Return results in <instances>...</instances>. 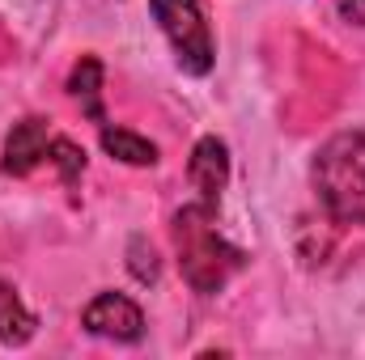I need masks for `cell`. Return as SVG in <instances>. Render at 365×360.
Returning a JSON list of instances; mask_svg holds the SVG:
<instances>
[{"label": "cell", "instance_id": "6da1fadb", "mask_svg": "<svg viewBox=\"0 0 365 360\" xmlns=\"http://www.w3.org/2000/svg\"><path fill=\"white\" fill-rule=\"evenodd\" d=\"M175 250H179V268H182V280L212 297L230 284V275H238L247 255L238 246H230L217 229V216H212V203H191L175 216Z\"/></svg>", "mask_w": 365, "mask_h": 360}, {"label": "cell", "instance_id": "7a4b0ae2", "mask_svg": "<svg viewBox=\"0 0 365 360\" xmlns=\"http://www.w3.org/2000/svg\"><path fill=\"white\" fill-rule=\"evenodd\" d=\"M310 182L336 225H365V132H336L319 144Z\"/></svg>", "mask_w": 365, "mask_h": 360}, {"label": "cell", "instance_id": "3957f363", "mask_svg": "<svg viewBox=\"0 0 365 360\" xmlns=\"http://www.w3.org/2000/svg\"><path fill=\"white\" fill-rule=\"evenodd\" d=\"M149 13L158 17L162 34L170 38L182 73L208 77L212 64H217V51H212V30L204 21L200 0H149Z\"/></svg>", "mask_w": 365, "mask_h": 360}, {"label": "cell", "instance_id": "277c9868", "mask_svg": "<svg viewBox=\"0 0 365 360\" xmlns=\"http://www.w3.org/2000/svg\"><path fill=\"white\" fill-rule=\"evenodd\" d=\"M81 327L98 339H110V344H136L145 335V314L123 292H98L81 309Z\"/></svg>", "mask_w": 365, "mask_h": 360}, {"label": "cell", "instance_id": "5b68a950", "mask_svg": "<svg viewBox=\"0 0 365 360\" xmlns=\"http://www.w3.org/2000/svg\"><path fill=\"white\" fill-rule=\"evenodd\" d=\"M47 144H51V132L43 119H21L13 123V132L4 136V157H0V170L9 179H26L34 174L43 162H47Z\"/></svg>", "mask_w": 365, "mask_h": 360}, {"label": "cell", "instance_id": "8992f818", "mask_svg": "<svg viewBox=\"0 0 365 360\" xmlns=\"http://www.w3.org/2000/svg\"><path fill=\"white\" fill-rule=\"evenodd\" d=\"M187 179L200 191V203L217 208V199H221V191L230 182V149H225V140L200 136L195 149H191V162H187Z\"/></svg>", "mask_w": 365, "mask_h": 360}, {"label": "cell", "instance_id": "52a82bcc", "mask_svg": "<svg viewBox=\"0 0 365 360\" xmlns=\"http://www.w3.org/2000/svg\"><path fill=\"white\" fill-rule=\"evenodd\" d=\"M38 331V318L26 309V301L0 280V344L4 348H26Z\"/></svg>", "mask_w": 365, "mask_h": 360}, {"label": "cell", "instance_id": "ba28073f", "mask_svg": "<svg viewBox=\"0 0 365 360\" xmlns=\"http://www.w3.org/2000/svg\"><path fill=\"white\" fill-rule=\"evenodd\" d=\"M102 149L115 162H123V166H158V144L145 140V136H136V132H128V127L102 123Z\"/></svg>", "mask_w": 365, "mask_h": 360}, {"label": "cell", "instance_id": "9c48e42d", "mask_svg": "<svg viewBox=\"0 0 365 360\" xmlns=\"http://www.w3.org/2000/svg\"><path fill=\"white\" fill-rule=\"evenodd\" d=\"M68 93L81 102V110L90 115L93 123H106V110H102V64L86 55L77 68H73V77H68Z\"/></svg>", "mask_w": 365, "mask_h": 360}, {"label": "cell", "instance_id": "30bf717a", "mask_svg": "<svg viewBox=\"0 0 365 360\" xmlns=\"http://www.w3.org/2000/svg\"><path fill=\"white\" fill-rule=\"evenodd\" d=\"M47 162L60 170V179L68 182V186L86 174V153H81L73 140H64V136H51V144H47Z\"/></svg>", "mask_w": 365, "mask_h": 360}, {"label": "cell", "instance_id": "8fae6325", "mask_svg": "<svg viewBox=\"0 0 365 360\" xmlns=\"http://www.w3.org/2000/svg\"><path fill=\"white\" fill-rule=\"evenodd\" d=\"M132 271H136V280H158V255H153V246H149V255H145V238H136L132 242Z\"/></svg>", "mask_w": 365, "mask_h": 360}, {"label": "cell", "instance_id": "7c38bea8", "mask_svg": "<svg viewBox=\"0 0 365 360\" xmlns=\"http://www.w3.org/2000/svg\"><path fill=\"white\" fill-rule=\"evenodd\" d=\"M336 9H340V17H344V21L365 26V0H336Z\"/></svg>", "mask_w": 365, "mask_h": 360}]
</instances>
